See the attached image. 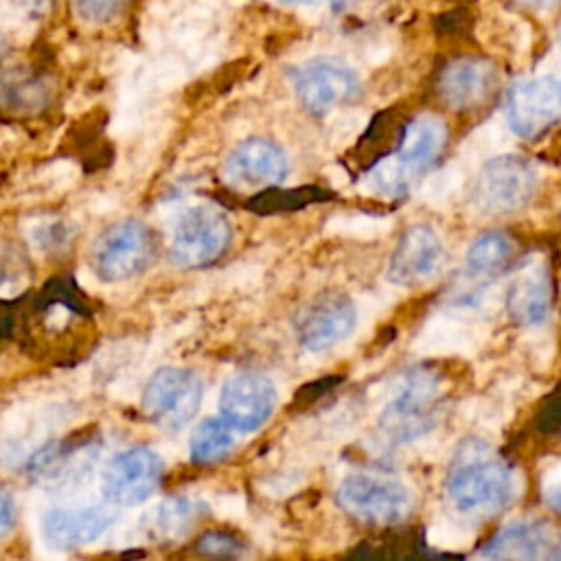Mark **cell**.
<instances>
[{"label": "cell", "mask_w": 561, "mask_h": 561, "mask_svg": "<svg viewBox=\"0 0 561 561\" xmlns=\"http://www.w3.org/2000/svg\"><path fill=\"white\" fill-rule=\"evenodd\" d=\"M511 469L489 454L478 449L458 456L456 467L447 478V495L451 504L469 517H491L500 513L513 497Z\"/></svg>", "instance_id": "obj_2"}, {"label": "cell", "mask_w": 561, "mask_h": 561, "mask_svg": "<svg viewBox=\"0 0 561 561\" xmlns=\"http://www.w3.org/2000/svg\"><path fill=\"white\" fill-rule=\"evenodd\" d=\"M513 254V243L504 232L480 234L465 254V267L469 274H491L500 270Z\"/></svg>", "instance_id": "obj_23"}, {"label": "cell", "mask_w": 561, "mask_h": 561, "mask_svg": "<svg viewBox=\"0 0 561 561\" xmlns=\"http://www.w3.org/2000/svg\"><path fill=\"white\" fill-rule=\"evenodd\" d=\"M234 447V432L221 419H204L195 425L188 451L195 462H217Z\"/></svg>", "instance_id": "obj_22"}, {"label": "cell", "mask_w": 561, "mask_h": 561, "mask_svg": "<svg viewBox=\"0 0 561 561\" xmlns=\"http://www.w3.org/2000/svg\"><path fill=\"white\" fill-rule=\"evenodd\" d=\"M195 519V508L186 500H169L160 504L156 511V530L160 535H175L186 528V524Z\"/></svg>", "instance_id": "obj_24"}, {"label": "cell", "mask_w": 561, "mask_h": 561, "mask_svg": "<svg viewBox=\"0 0 561 561\" xmlns=\"http://www.w3.org/2000/svg\"><path fill=\"white\" fill-rule=\"evenodd\" d=\"M443 256L445 250L436 230L427 224H414L401 234L390 256L388 280L401 287L423 285L440 270Z\"/></svg>", "instance_id": "obj_17"}, {"label": "cell", "mask_w": 561, "mask_h": 561, "mask_svg": "<svg viewBox=\"0 0 561 561\" xmlns=\"http://www.w3.org/2000/svg\"><path fill=\"white\" fill-rule=\"evenodd\" d=\"M357 313L346 294L327 291L313 298L296 320V335L302 348L311 353L327 351L351 335Z\"/></svg>", "instance_id": "obj_16"}, {"label": "cell", "mask_w": 561, "mask_h": 561, "mask_svg": "<svg viewBox=\"0 0 561 561\" xmlns=\"http://www.w3.org/2000/svg\"><path fill=\"white\" fill-rule=\"evenodd\" d=\"M291 83L300 105L313 116H324L353 101L362 88L357 72L344 61L331 57L305 61L291 72Z\"/></svg>", "instance_id": "obj_8"}, {"label": "cell", "mask_w": 561, "mask_h": 561, "mask_svg": "<svg viewBox=\"0 0 561 561\" xmlns=\"http://www.w3.org/2000/svg\"><path fill=\"white\" fill-rule=\"evenodd\" d=\"M331 191H324L316 184H305L300 188H283L272 186L250 197L248 208L259 215H274V213H291L298 208H305L309 204H320L331 199Z\"/></svg>", "instance_id": "obj_21"}, {"label": "cell", "mask_w": 561, "mask_h": 561, "mask_svg": "<svg viewBox=\"0 0 561 561\" xmlns=\"http://www.w3.org/2000/svg\"><path fill=\"white\" fill-rule=\"evenodd\" d=\"M162 458L149 447H129L112 456L101 473V493L112 506L147 502L162 482Z\"/></svg>", "instance_id": "obj_9"}, {"label": "cell", "mask_w": 561, "mask_h": 561, "mask_svg": "<svg viewBox=\"0 0 561 561\" xmlns=\"http://www.w3.org/2000/svg\"><path fill=\"white\" fill-rule=\"evenodd\" d=\"M497 561H559V537L541 519L511 524L484 550Z\"/></svg>", "instance_id": "obj_19"}, {"label": "cell", "mask_w": 561, "mask_h": 561, "mask_svg": "<svg viewBox=\"0 0 561 561\" xmlns=\"http://www.w3.org/2000/svg\"><path fill=\"white\" fill-rule=\"evenodd\" d=\"M539 186L537 167L524 156L491 158L473 184V202L486 215H508L524 208Z\"/></svg>", "instance_id": "obj_4"}, {"label": "cell", "mask_w": 561, "mask_h": 561, "mask_svg": "<svg viewBox=\"0 0 561 561\" xmlns=\"http://www.w3.org/2000/svg\"><path fill=\"white\" fill-rule=\"evenodd\" d=\"M287 158L283 149L265 138H250L237 145L224 162L221 178L234 191H265L287 178Z\"/></svg>", "instance_id": "obj_12"}, {"label": "cell", "mask_w": 561, "mask_h": 561, "mask_svg": "<svg viewBox=\"0 0 561 561\" xmlns=\"http://www.w3.org/2000/svg\"><path fill=\"white\" fill-rule=\"evenodd\" d=\"M280 2H287V4H313V2H320V0H280Z\"/></svg>", "instance_id": "obj_28"}, {"label": "cell", "mask_w": 561, "mask_h": 561, "mask_svg": "<svg viewBox=\"0 0 561 561\" xmlns=\"http://www.w3.org/2000/svg\"><path fill=\"white\" fill-rule=\"evenodd\" d=\"M497 83L500 75L489 59L458 57L440 68L436 94L445 107L454 112H469L489 103Z\"/></svg>", "instance_id": "obj_15"}, {"label": "cell", "mask_w": 561, "mask_h": 561, "mask_svg": "<svg viewBox=\"0 0 561 561\" xmlns=\"http://www.w3.org/2000/svg\"><path fill=\"white\" fill-rule=\"evenodd\" d=\"M94 458L96 447L92 438H55L24 460V476L33 484L59 489L77 482L92 467Z\"/></svg>", "instance_id": "obj_14"}, {"label": "cell", "mask_w": 561, "mask_h": 561, "mask_svg": "<svg viewBox=\"0 0 561 561\" xmlns=\"http://www.w3.org/2000/svg\"><path fill=\"white\" fill-rule=\"evenodd\" d=\"M230 237L232 228L221 210L206 204L193 206L175 224L169 259L178 267H206L221 259Z\"/></svg>", "instance_id": "obj_6"}, {"label": "cell", "mask_w": 561, "mask_h": 561, "mask_svg": "<svg viewBox=\"0 0 561 561\" xmlns=\"http://www.w3.org/2000/svg\"><path fill=\"white\" fill-rule=\"evenodd\" d=\"M561 116V85L554 77L522 79L506 96V118L522 138H537Z\"/></svg>", "instance_id": "obj_11"}, {"label": "cell", "mask_w": 561, "mask_h": 561, "mask_svg": "<svg viewBox=\"0 0 561 561\" xmlns=\"http://www.w3.org/2000/svg\"><path fill=\"white\" fill-rule=\"evenodd\" d=\"M199 550L213 559L217 557L228 559L239 550V541H234L230 535H224V533H208L206 537L199 539Z\"/></svg>", "instance_id": "obj_26"}, {"label": "cell", "mask_w": 561, "mask_h": 561, "mask_svg": "<svg viewBox=\"0 0 561 561\" xmlns=\"http://www.w3.org/2000/svg\"><path fill=\"white\" fill-rule=\"evenodd\" d=\"M4 48H7V46H4V39L0 37V64H2V55H4Z\"/></svg>", "instance_id": "obj_30"}, {"label": "cell", "mask_w": 561, "mask_h": 561, "mask_svg": "<svg viewBox=\"0 0 561 561\" xmlns=\"http://www.w3.org/2000/svg\"><path fill=\"white\" fill-rule=\"evenodd\" d=\"M121 2L123 0H77V11L85 22L101 24L118 13Z\"/></svg>", "instance_id": "obj_25"}, {"label": "cell", "mask_w": 561, "mask_h": 561, "mask_svg": "<svg viewBox=\"0 0 561 561\" xmlns=\"http://www.w3.org/2000/svg\"><path fill=\"white\" fill-rule=\"evenodd\" d=\"M116 517L114 508L101 504L55 506L42 515V537L57 550L83 548L96 541Z\"/></svg>", "instance_id": "obj_18"}, {"label": "cell", "mask_w": 561, "mask_h": 561, "mask_svg": "<svg viewBox=\"0 0 561 561\" xmlns=\"http://www.w3.org/2000/svg\"><path fill=\"white\" fill-rule=\"evenodd\" d=\"M445 140L447 127L438 116L421 114L412 118L399 131L394 149L368 167L366 182L373 191L388 197L408 193L412 182L436 162Z\"/></svg>", "instance_id": "obj_1"}, {"label": "cell", "mask_w": 561, "mask_h": 561, "mask_svg": "<svg viewBox=\"0 0 561 561\" xmlns=\"http://www.w3.org/2000/svg\"><path fill=\"white\" fill-rule=\"evenodd\" d=\"M436 392L438 381L432 373L423 368L405 373L381 412V430L394 440H412L421 436L434 423L432 410Z\"/></svg>", "instance_id": "obj_10"}, {"label": "cell", "mask_w": 561, "mask_h": 561, "mask_svg": "<svg viewBox=\"0 0 561 561\" xmlns=\"http://www.w3.org/2000/svg\"><path fill=\"white\" fill-rule=\"evenodd\" d=\"M552 302V289L548 274L541 265H533L515 276L506 294L508 316L522 324L533 327L546 320Z\"/></svg>", "instance_id": "obj_20"}, {"label": "cell", "mask_w": 561, "mask_h": 561, "mask_svg": "<svg viewBox=\"0 0 561 561\" xmlns=\"http://www.w3.org/2000/svg\"><path fill=\"white\" fill-rule=\"evenodd\" d=\"M335 500L346 513L368 524L399 522L412 506V493L403 482L373 473L344 478Z\"/></svg>", "instance_id": "obj_7"}, {"label": "cell", "mask_w": 561, "mask_h": 561, "mask_svg": "<svg viewBox=\"0 0 561 561\" xmlns=\"http://www.w3.org/2000/svg\"><path fill=\"white\" fill-rule=\"evenodd\" d=\"M204 386L197 373L178 366H164L151 375L142 392L145 416L167 432L186 427L202 403Z\"/></svg>", "instance_id": "obj_5"}, {"label": "cell", "mask_w": 561, "mask_h": 561, "mask_svg": "<svg viewBox=\"0 0 561 561\" xmlns=\"http://www.w3.org/2000/svg\"><path fill=\"white\" fill-rule=\"evenodd\" d=\"M276 408V388L261 373H241L230 377L219 392L221 421L241 434L256 432Z\"/></svg>", "instance_id": "obj_13"}, {"label": "cell", "mask_w": 561, "mask_h": 561, "mask_svg": "<svg viewBox=\"0 0 561 561\" xmlns=\"http://www.w3.org/2000/svg\"><path fill=\"white\" fill-rule=\"evenodd\" d=\"M524 2H535V4H539V7H548V4H554L557 0H524Z\"/></svg>", "instance_id": "obj_29"}, {"label": "cell", "mask_w": 561, "mask_h": 561, "mask_svg": "<svg viewBox=\"0 0 561 561\" xmlns=\"http://www.w3.org/2000/svg\"><path fill=\"white\" fill-rule=\"evenodd\" d=\"M18 522V504L13 493L0 482V539L9 537Z\"/></svg>", "instance_id": "obj_27"}, {"label": "cell", "mask_w": 561, "mask_h": 561, "mask_svg": "<svg viewBox=\"0 0 561 561\" xmlns=\"http://www.w3.org/2000/svg\"><path fill=\"white\" fill-rule=\"evenodd\" d=\"M156 254L158 243L153 230L140 219H121L96 237L90 259L99 278L118 283L142 274Z\"/></svg>", "instance_id": "obj_3"}]
</instances>
